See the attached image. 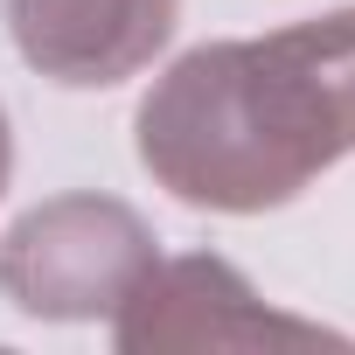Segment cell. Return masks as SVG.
Here are the masks:
<instances>
[{"label": "cell", "instance_id": "6da1fadb", "mask_svg": "<svg viewBox=\"0 0 355 355\" xmlns=\"http://www.w3.org/2000/svg\"><path fill=\"white\" fill-rule=\"evenodd\" d=\"M132 132L139 167L189 209L293 202L355 153V8L189 49L146 91Z\"/></svg>", "mask_w": 355, "mask_h": 355}, {"label": "cell", "instance_id": "7a4b0ae2", "mask_svg": "<svg viewBox=\"0 0 355 355\" xmlns=\"http://www.w3.org/2000/svg\"><path fill=\"white\" fill-rule=\"evenodd\" d=\"M153 230L112 196H56L0 244V293L28 320H112L153 272Z\"/></svg>", "mask_w": 355, "mask_h": 355}, {"label": "cell", "instance_id": "3957f363", "mask_svg": "<svg viewBox=\"0 0 355 355\" xmlns=\"http://www.w3.org/2000/svg\"><path fill=\"white\" fill-rule=\"evenodd\" d=\"M119 355H196V348H348L320 320H293L251 293V279L223 258H153L132 300L112 313Z\"/></svg>", "mask_w": 355, "mask_h": 355}, {"label": "cell", "instance_id": "277c9868", "mask_svg": "<svg viewBox=\"0 0 355 355\" xmlns=\"http://www.w3.org/2000/svg\"><path fill=\"white\" fill-rule=\"evenodd\" d=\"M0 8L21 63L70 91L139 77L182 21V0H0Z\"/></svg>", "mask_w": 355, "mask_h": 355}, {"label": "cell", "instance_id": "5b68a950", "mask_svg": "<svg viewBox=\"0 0 355 355\" xmlns=\"http://www.w3.org/2000/svg\"><path fill=\"white\" fill-rule=\"evenodd\" d=\"M8 174H15V132H8V112H0V196H8Z\"/></svg>", "mask_w": 355, "mask_h": 355}]
</instances>
